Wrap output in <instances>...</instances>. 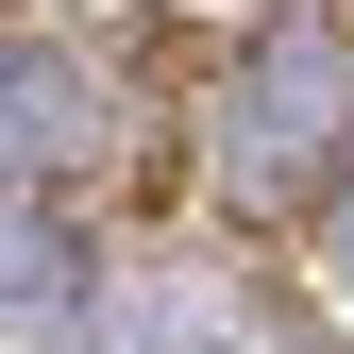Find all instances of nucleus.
<instances>
[{
	"label": "nucleus",
	"mask_w": 354,
	"mask_h": 354,
	"mask_svg": "<svg viewBox=\"0 0 354 354\" xmlns=\"http://www.w3.org/2000/svg\"><path fill=\"white\" fill-rule=\"evenodd\" d=\"M354 169V0H287L219 84V203L287 219Z\"/></svg>",
	"instance_id": "obj_1"
},
{
	"label": "nucleus",
	"mask_w": 354,
	"mask_h": 354,
	"mask_svg": "<svg viewBox=\"0 0 354 354\" xmlns=\"http://www.w3.org/2000/svg\"><path fill=\"white\" fill-rule=\"evenodd\" d=\"M304 219H321V270H337V304H354V169H337V186L304 203Z\"/></svg>",
	"instance_id": "obj_2"
}]
</instances>
